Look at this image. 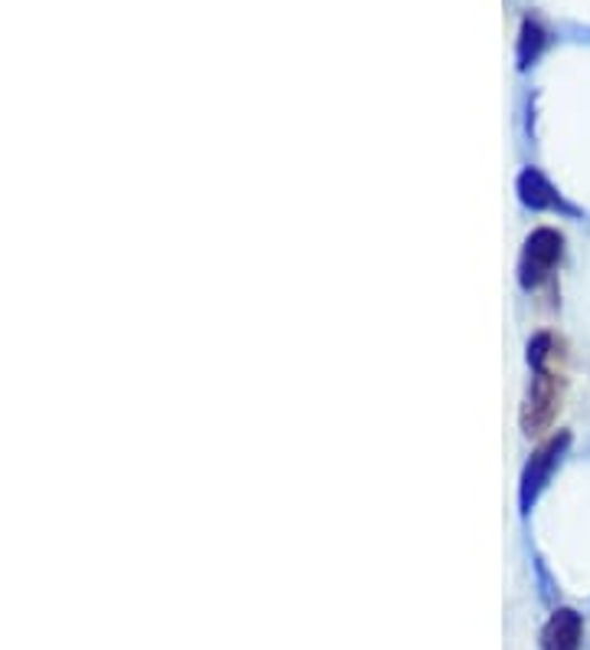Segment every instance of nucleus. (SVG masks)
<instances>
[{
  "mask_svg": "<svg viewBox=\"0 0 590 650\" xmlns=\"http://www.w3.org/2000/svg\"><path fill=\"white\" fill-rule=\"evenodd\" d=\"M561 251H565V237L551 227H538L528 241H525V251H522V260H518V279L525 289H535L541 279L551 276V269L561 260Z\"/></svg>",
  "mask_w": 590,
  "mask_h": 650,
  "instance_id": "f257e3e1",
  "label": "nucleus"
},
{
  "mask_svg": "<svg viewBox=\"0 0 590 650\" xmlns=\"http://www.w3.org/2000/svg\"><path fill=\"white\" fill-rule=\"evenodd\" d=\"M535 372H538V379H535V385L528 391V404H525V411H522V424H525L528 434H535V430H541L545 424H551L555 411L561 407V404H558V401H561V375H555L548 365H541V369H535Z\"/></svg>",
  "mask_w": 590,
  "mask_h": 650,
  "instance_id": "f03ea898",
  "label": "nucleus"
},
{
  "mask_svg": "<svg viewBox=\"0 0 590 650\" xmlns=\"http://www.w3.org/2000/svg\"><path fill=\"white\" fill-rule=\"evenodd\" d=\"M568 444H571V437L568 434H558V437H551L535 457H532V463L525 467V477H522V507L525 510H532V503H535V497L541 493V487L548 483V477H551V470L558 467V460L565 457V450H568Z\"/></svg>",
  "mask_w": 590,
  "mask_h": 650,
  "instance_id": "7ed1b4c3",
  "label": "nucleus"
},
{
  "mask_svg": "<svg viewBox=\"0 0 590 650\" xmlns=\"http://www.w3.org/2000/svg\"><path fill=\"white\" fill-rule=\"evenodd\" d=\"M581 615L571 608H561L551 615V621L541 631V648L545 650H578L581 648Z\"/></svg>",
  "mask_w": 590,
  "mask_h": 650,
  "instance_id": "20e7f679",
  "label": "nucleus"
},
{
  "mask_svg": "<svg viewBox=\"0 0 590 650\" xmlns=\"http://www.w3.org/2000/svg\"><path fill=\"white\" fill-rule=\"evenodd\" d=\"M518 198H522L525 207H535V211H545V207H555L558 204V191L535 168H528V171L518 174Z\"/></svg>",
  "mask_w": 590,
  "mask_h": 650,
  "instance_id": "39448f33",
  "label": "nucleus"
},
{
  "mask_svg": "<svg viewBox=\"0 0 590 650\" xmlns=\"http://www.w3.org/2000/svg\"><path fill=\"white\" fill-rule=\"evenodd\" d=\"M541 46H545V30L538 26V23H525L522 26V40H518V63L522 66H528L538 53H541Z\"/></svg>",
  "mask_w": 590,
  "mask_h": 650,
  "instance_id": "423d86ee",
  "label": "nucleus"
}]
</instances>
